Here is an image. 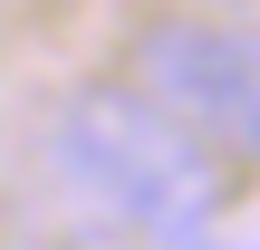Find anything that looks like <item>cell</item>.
Segmentation results:
<instances>
[{"instance_id":"1","label":"cell","mask_w":260,"mask_h":250,"mask_svg":"<svg viewBox=\"0 0 260 250\" xmlns=\"http://www.w3.org/2000/svg\"><path fill=\"white\" fill-rule=\"evenodd\" d=\"M48 173L125 231H203L222 212V164L145 87H77L48 116Z\"/></svg>"},{"instance_id":"2","label":"cell","mask_w":260,"mask_h":250,"mask_svg":"<svg viewBox=\"0 0 260 250\" xmlns=\"http://www.w3.org/2000/svg\"><path fill=\"white\" fill-rule=\"evenodd\" d=\"M135 87L193 125L212 154L260 164V39L251 29H212V19H154L135 39Z\"/></svg>"},{"instance_id":"3","label":"cell","mask_w":260,"mask_h":250,"mask_svg":"<svg viewBox=\"0 0 260 250\" xmlns=\"http://www.w3.org/2000/svg\"><path fill=\"white\" fill-rule=\"evenodd\" d=\"M212 10H260V0H212Z\"/></svg>"},{"instance_id":"4","label":"cell","mask_w":260,"mask_h":250,"mask_svg":"<svg viewBox=\"0 0 260 250\" xmlns=\"http://www.w3.org/2000/svg\"><path fill=\"white\" fill-rule=\"evenodd\" d=\"M174 250H203V241H193V231H183V241H174Z\"/></svg>"}]
</instances>
